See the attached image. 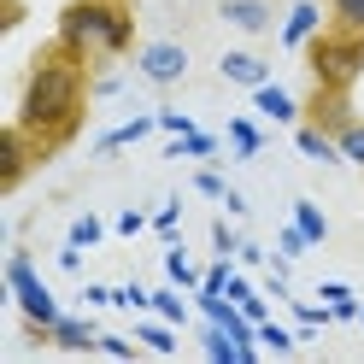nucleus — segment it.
<instances>
[{
	"label": "nucleus",
	"mask_w": 364,
	"mask_h": 364,
	"mask_svg": "<svg viewBox=\"0 0 364 364\" xmlns=\"http://www.w3.org/2000/svg\"><path fill=\"white\" fill-rule=\"evenodd\" d=\"M223 212H230V218H247L253 206H247V194H235V188H230V194H223Z\"/></svg>",
	"instance_id": "58836bf2"
},
{
	"label": "nucleus",
	"mask_w": 364,
	"mask_h": 364,
	"mask_svg": "<svg viewBox=\"0 0 364 364\" xmlns=\"http://www.w3.org/2000/svg\"><path fill=\"white\" fill-rule=\"evenodd\" d=\"M153 317H165V323H188V300H182V288H176V282L153 288Z\"/></svg>",
	"instance_id": "aec40b11"
},
{
	"label": "nucleus",
	"mask_w": 364,
	"mask_h": 364,
	"mask_svg": "<svg viewBox=\"0 0 364 364\" xmlns=\"http://www.w3.org/2000/svg\"><path fill=\"white\" fill-rule=\"evenodd\" d=\"M200 353H206L212 364H241V347H235V335H230V329H218L212 317L200 323Z\"/></svg>",
	"instance_id": "2eb2a0df"
},
{
	"label": "nucleus",
	"mask_w": 364,
	"mask_h": 364,
	"mask_svg": "<svg viewBox=\"0 0 364 364\" xmlns=\"http://www.w3.org/2000/svg\"><path fill=\"white\" fill-rule=\"evenodd\" d=\"M212 247H218V253H235V247H241V235L230 230V223H212Z\"/></svg>",
	"instance_id": "c9c22d12"
},
{
	"label": "nucleus",
	"mask_w": 364,
	"mask_h": 364,
	"mask_svg": "<svg viewBox=\"0 0 364 364\" xmlns=\"http://www.w3.org/2000/svg\"><path fill=\"white\" fill-rule=\"evenodd\" d=\"M223 141H230V153H235V159H253V153L264 147V129H259V118H230Z\"/></svg>",
	"instance_id": "dca6fc26"
},
{
	"label": "nucleus",
	"mask_w": 364,
	"mask_h": 364,
	"mask_svg": "<svg viewBox=\"0 0 364 364\" xmlns=\"http://www.w3.org/2000/svg\"><path fill=\"white\" fill-rule=\"evenodd\" d=\"M218 18L241 36H264L277 24V12H270V0H218Z\"/></svg>",
	"instance_id": "6e6552de"
},
{
	"label": "nucleus",
	"mask_w": 364,
	"mask_h": 364,
	"mask_svg": "<svg viewBox=\"0 0 364 364\" xmlns=\"http://www.w3.org/2000/svg\"><path fill=\"white\" fill-rule=\"evenodd\" d=\"M294 147H300L306 159H317V165H341V141L323 124H294Z\"/></svg>",
	"instance_id": "f8f14e48"
},
{
	"label": "nucleus",
	"mask_w": 364,
	"mask_h": 364,
	"mask_svg": "<svg viewBox=\"0 0 364 364\" xmlns=\"http://www.w3.org/2000/svg\"><path fill=\"white\" fill-rule=\"evenodd\" d=\"M288 311L300 317L306 329H323V323H335V311H329V300H288Z\"/></svg>",
	"instance_id": "b1692460"
},
{
	"label": "nucleus",
	"mask_w": 364,
	"mask_h": 364,
	"mask_svg": "<svg viewBox=\"0 0 364 364\" xmlns=\"http://www.w3.org/2000/svg\"><path fill=\"white\" fill-rule=\"evenodd\" d=\"M82 95H88V77H82V59L71 48L59 53H41L36 71L24 82V100H18V129L48 153L59 147L65 135L77 129V112H82Z\"/></svg>",
	"instance_id": "f257e3e1"
},
{
	"label": "nucleus",
	"mask_w": 364,
	"mask_h": 364,
	"mask_svg": "<svg viewBox=\"0 0 364 364\" xmlns=\"http://www.w3.org/2000/svg\"><path fill=\"white\" fill-rule=\"evenodd\" d=\"M6 300L30 317V329H53L59 317H65V306L48 294V282L36 277V264H30V253H12L6 259Z\"/></svg>",
	"instance_id": "7ed1b4c3"
},
{
	"label": "nucleus",
	"mask_w": 364,
	"mask_h": 364,
	"mask_svg": "<svg viewBox=\"0 0 364 364\" xmlns=\"http://www.w3.org/2000/svg\"><path fill=\"white\" fill-rule=\"evenodd\" d=\"M218 71H223V82H235V88H259V82H270V65L259 59V53H247V48H230L218 59Z\"/></svg>",
	"instance_id": "1a4fd4ad"
},
{
	"label": "nucleus",
	"mask_w": 364,
	"mask_h": 364,
	"mask_svg": "<svg viewBox=\"0 0 364 364\" xmlns=\"http://www.w3.org/2000/svg\"><path fill=\"white\" fill-rule=\"evenodd\" d=\"M259 341H264V353H294V329H282L277 317H264V323H259Z\"/></svg>",
	"instance_id": "cd10ccee"
},
{
	"label": "nucleus",
	"mask_w": 364,
	"mask_h": 364,
	"mask_svg": "<svg viewBox=\"0 0 364 364\" xmlns=\"http://www.w3.org/2000/svg\"><path fill=\"white\" fill-rule=\"evenodd\" d=\"M30 153H41L36 141H30V135L24 129H6V135H0V188H18V182H24V171H30Z\"/></svg>",
	"instance_id": "0eeeda50"
},
{
	"label": "nucleus",
	"mask_w": 364,
	"mask_h": 364,
	"mask_svg": "<svg viewBox=\"0 0 364 364\" xmlns=\"http://www.w3.org/2000/svg\"><path fill=\"white\" fill-rule=\"evenodd\" d=\"M306 247H311V235H306V230H300V223H294V218H288V223H282V235H277V253H282V259H300V253H306Z\"/></svg>",
	"instance_id": "bb28decb"
},
{
	"label": "nucleus",
	"mask_w": 364,
	"mask_h": 364,
	"mask_svg": "<svg viewBox=\"0 0 364 364\" xmlns=\"http://www.w3.org/2000/svg\"><path fill=\"white\" fill-rule=\"evenodd\" d=\"M223 294H230V300H235V306H247V300H259V288H253V282H247V277H241V270H235V277H230V288H223Z\"/></svg>",
	"instance_id": "72a5a7b5"
},
{
	"label": "nucleus",
	"mask_w": 364,
	"mask_h": 364,
	"mask_svg": "<svg viewBox=\"0 0 364 364\" xmlns=\"http://www.w3.org/2000/svg\"><path fill=\"white\" fill-rule=\"evenodd\" d=\"M235 259H241L247 270H253V264H270V253H264L259 241H241V247H235Z\"/></svg>",
	"instance_id": "e433bc0d"
},
{
	"label": "nucleus",
	"mask_w": 364,
	"mask_h": 364,
	"mask_svg": "<svg viewBox=\"0 0 364 364\" xmlns=\"http://www.w3.org/2000/svg\"><path fill=\"white\" fill-rule=\"evenodd\" d=\"M317 300H329V311H335V323H358V294L347 288V282H323V288H317Z\"/></svg>",
	"instance_id": "a211bd4d"
},
{
	"label": "nucleus",
	"mask_w": 364,
	"mask_h": 364,
	"mask_svg": "<svg viewBox=\"0 0 364 364\" xmlns=\"http://www.w3.org/2000/svg\"><path fill=\"white\" fill-rule=\"evenodd\" d=\"M294 223L311 235V247L329 241V218H323V206H317V200H294Z\"/></svg>",
	"instance_id": "412c9836"
},
{
	"label": "nucleus",
	"mask_w": 364,
	"mask_h": 364,
	"mask_svg": "<svg viewBox=\"0 0 364 364\" xmlns=\"http://www.w3.org/2000/svg\"><path fill=\"white\" fill-rule=\"evenodd\" d=\"M159 129H165V135H188L194 118H188V112H159Z\"/></svg>",
	"instance_id": "473e14b6"
},
{
	"label": "nucleus",
	"mask_w": 364,
	"mask_h": 364,
	"mask_svg": "<svg viewBox=\"0 0 364 364\" xmlns=\"http://www.w3.org/2000/svg\"><path fill=\"white\" fill-rule=\"evenodd\" d=\"M176 223H182V206H176V200H165V206L153 212V235L165 241V247H171V241H182V235H176Z\"/></svg>",
	"instance_id": "a878e982"
},
{
	"label": "nucleus",
	"mask_w": 364,
	"mask_h": 364,
	"mask_svg": "<svg viewBox=\"0 0 364 364\" xmlns=\"http://www.w3.org/2000/svg\"><path fill=\"white\" fill-rule=\"evenodd\" d=\"M277 30H282V48H288V53H294V48H311V41L323 36V6H317V0H294Z\"/></svg>",
	"instance_id": "423d86ee"
},
{
	"label": "nucleus",
	"mask_w": 364,
	"mask_h": 364,
	"mask_svg": "<svg viewBox=\"0 0 364 364\" xmlns=\"http://www.w3.org/2000/svg\"><path fill=\"white\" fill-rule=\"evenodd\" d=\"M95 95H100V100H118V95H124V77H100Z\"/></svg>",
	"instance_id": "4c0bfd02"
},
{
	"label": "nucleus",
	"mask_w": 364,
	"mask_h": 364,
	"mask_svg": "<svg viewBox=\"0 0 364 364\" xmlns=\"http://www.w3.org/2000/svg\"><path fill=\"white\" fill-rule=\"evenodd\" d=\"M129 36H135L129 12L112 0H71L59 12V48H71L77 59H118Z\"/></svg>",
	"instance_id": "f03ea898"
},
{
	"label": "nucleus",
	"mask_w": 364,
	"mask_h": 364,
	"mask_svg": "<svg viewBox=\"0 0 364 364\" xmlns=\"http://www.w3.org/2000/svg\"><path fill=\"white\" fill-rule=\"evenodd\" d=\"M200 277H206V270H194L188 247H182V241H171V247H165V282H176L182 294H194V288H200Z\"/></svg>",
	"instance_id": "4468645a"
},
{
	"label": "nucleus",
	"mask_w": 364,
	"mask_h": 364,
	"mask_svg": "<svg viewBox=\"0 0 364 364\" xmlns=\"http://www.w3.org/2000/svg\"><path fill=\"white\" fill-rule=\"evenodd\" d=\"M358 323H364V306H358Z\"/></svg>",
	"instance_id": "ea45409f"
},
{
	"label": "nucleus",
	"mask_w": 364,
	"mask_h": 364,
	"mask_svg": "<svg viewBox=\"0 0 364 364\" xmlns=\"http://www.w3.org/2000/svg\"><path fill=\"white\" fill-rule=\"evenodd\" d=\"M141 230H153L147 212H118V218H112V235H124V241H135Z\"/></svg>",
	"instance_id": "c756f323"
},
{
	"label": "nucleus",
	"mask_w": 364,
	"mask_h": 364,
	"mask_svg": "<svg viewBox=\"0 0 364 364\" xmlns=\"http://www.w3.org/2000/svg\"><path fill=\"white\" fill-rule=\"evenodd\" d=\"M311 65H317V82L323 88H353L364 71V41L358 36H317L311 41Z\"/></svg>",
	"instance_id": "20e7f679"
},
{
	"label": "nucleus",
	"mask_w": 364,
	"mask_h": 364,
	"mask_svg": "<svg viewBox=\"0 0 364 364\" xmlns=\"http://www.w3.org/2000/svg\"><path fill=\"white\" fill-rule=\"evenodd\" d=\"M194 188L206 194V200H223V194H230V182H223V176L206 165V159H200V171H194Z\"/></svg>",
	"instance_id": "c85d7f7f"
},
{
	"label": "nucleus",
	"mask_w": 364,
	"mask_h": 364,
	"mask_svg": "<svg viewBox=\"0 0 364 364\" xmlns=\"http://www.w3.org/2000/svg\"><path fill=\"white\" fill-rule=\"evenodd\" d=\"M153 129H159V112H141V118H129V124H118V129H106L100 141H95V153H118V147H135V141H147Z\"/></svg>",
	"instance_id": "ddd939ff"
},
{
	"label": "nucleus",
	"mask_w": 364,
	"mask_h": 364,
	"mask_svg": "<svg viewBox=\"0 0 364 364\" xmlns=\"http://www.w3.org/2000/svg\"><path fill=\"white\" fill-rule=\"evenodd\" d=\"M165 153H171V159H212V153H218V135L194 124L188 135H171V147H165Z\"/></svg>",
	"instance_id": "f3484780"
},
{
	"label": "nucleus",
	"mask_w": 364,
	"mask_h": 364,
	"mask_svg": "<svg viewBox=\"0 0 364 364\" xmlns=\"http://www.w3.org/2000/svg\"><path fill=\"white\" fill-rule=\"evenodd\" d=\"M141 77L153 82V88H176L182 77H188V48H182V41H171V36H159V41H147L141 48Z\"/></svg>",
	"instance_id": "39448f33"
},
{
	"label": "nucleus",
	"mask_w": 364,
	"mask_h": 364,
	"mask_svg": "<svg viewBox=\"0 0 364 364\" xmlns=\"http://www.w3.org/2000/svg\"><path fill=\"white\" fill-rule=\"evenodd\" d=\"M135 347H141V341H124V335H106V329H100V347H95V353H112V358H135Z\"/></svg>",
	"instance_id": "2f4dec72"
},
{
	"label": "nucleus",
	"mask_w": 364,
	"mask_h": 364,
	"mask_svg": "<svg viewBox=\"0 0 364 364\" xmlns=\"http://www.w3.org/2000/svg\"><path fill=\"white\" fill-rule=\"evenodd\" d=\"M48 341H53L59 353H95V347H100V329L88 323V317H71V311H65L59 323L48 329Z\"/></svg>",
	"instance_id": "9d476101"
},
{
	"label": "nucleus",
	"mask_w": 364,
	"mask_h": 364,
	"mask_svg": "<svg viewBox=\"0 0 364 364\" xmlns=\"http://www.w3.org/2000/svg\"><path fill=\"white\" fill-rule=\"evenodd\" d=\"M82 300H88V306H118V288H106V282H88V288H82Z\"/></svg>",
	"instance_id": "f704fd0d"
},
{
	"label": "nucleus",
	"mask_w": 364,
	"mask_h": 364,
	"mask_svg": "<svg viewBox=\"0 0 364 364\" xmlns=\"http://www.w3.org/2000/svg\"><path fill=\"white\" fill-rule=\"evenodd\" d=\"M335 141H341V159L364 171V118H347V124L335 129Z\"/></svg>",
	"instance_id": "4be33fe9"
},
{
	"label": "nucleus",
	"mask_w": 364,
	"mask_h": 364,
	"mask_svg": "<svg viewBox=\"0 0 364 364\" xmlns=\"http://www.w3.org/2000/svg\"><path fill=\"white\" fill-rule=\"evenodd\" d=\"M329 18H335V30L364 41V0H329Z\"/></svg>",
	"instance_id": "5701e85b"
},
{
	"label": "nucleus",
	"mask_w": 364,
	"mask_h": 364,
	"mask_svg": "<svg viewBox=\"0 0 364 364\" xmlns=\"http://www.w3.org/2000/svg\"><path fill=\"white\" fill-rule=\"evenodd\" d=\"M65 241H77V247H100V241H106V223H100L95 212H82V218L71 223V235H65Z\"/></svg>",
	"instance_id": "393cba45"
},
{
	"label": "nucleus",
	"mask_w": 364,
	"mask_h": 364,
	"mask_svg": "<svg viewBox=\"0 0 364 364\" xmlns=\"http://www.w3.org/2000/svg\"><path fill=\"white\" fill-rule=\"evenodd\" d=\"M135 341H141L147 353H176V323H165V317H141V323H135Z\"/></svg>",
	"instance_id": "6ab92c4d"
},
{
	"label": "nucleus",
	"mask_w": 364,
	"mask_h": 364,
	"mask_svg": "<svg viewBox=\"0 0 364 364\" xmlns=\"http://www.w3.org/2000/svg\"><path fill=\"white\" fill-rule=\"evenodd\" d=\"M118 306H124V311H153V288L124 282V288H118Z\"/></svg>",
	"instance_id": "7c9ffc66"
},
{
	"label": "nucleus",
	"mask_w": 364,
	"mask_h": 364,
	"mask_svg": "<svg viewBox=\"0 0 364 364\" xmlns=\"http://www.w3.org/2000/svg\"><path fill=\"white\" fill-rule=\"evenodd\" d=\"M253 112L259 118H277V124H300V100H294L282 82H259L253 88Z\"/></svg>",
	"instance_id": "9b49d317"
}]
</instances>
